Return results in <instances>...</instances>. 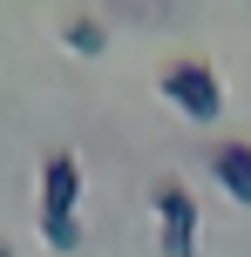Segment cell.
<instances>
[{"instance_id":"2","label":"cell","mask_w":251,"mask_h":257,"mask_svg":"<svg viewBox=\"0 0 251 257\" xmlns=\"http://www.w3.org/2000/svg\"><path fill=\"white\" fill-rule=\"evenodd\" d=\"M156 244H163V257H197V196L184 176L156 183Z\"/></svg>"},{"instance_id":"7","label":"cell","mask_w":251,"mask_h":257,"mask_svg":"<svg viewBox=\"0 0 251 257\" xmlns=\"http://www.w3.org/2000/svg\"><path fill=\"white\" fill-rule=\"evenodd\" d=\"M0 257H14V244H7V237H0Z\"/></svg>"},{"instance_id":"3","label":"cell","mask_w":251,"mask_h":257,"mask_svg":"<svg viewBox=\"0 0 251 257\" xmlns=\"http://www.w3.org/2000/svg\"><path fill=\"white\" fill-rule=\"evenodd\" d=\"M75 203H81V163L68 149H48V163H41V223L75 217Z\"/></svg>"},{"instance_id":"6","label":"cell","mask_w":251,"mask_h":257,"mask_svg":"<svg viewBox=\"0 0 251 257\" xmlns=\"http://www.w3.org/2000/svg\"><path fill=\"white\" fill-rule=\"evenodd\" d=\"M41 237H48L54 250H81V217H61V223H41Z\"/></svg>"},{"instance_id":"5","label":"cell","mask_w":251,"mask_h":257,"mask_svg":"<svg viewBox=\"0 0 251 257\" xmlns=\"http://www.w3.org/2000/svg\"><path fill=\"white\" fill-rule=\"evenodd\" d=\"M61 41H68L75 54H102V48H109V34H102V21H95V14H75Z\"/></svg>"},{"instance_id":"4","label":"cell","mask_w":251,"mask_h":257,"mask_svg":"<svg viewBox=\"0 0 251 257\" xmlns=\"http://www.w3.org/2000/svg\"><path fill=\"white\" fill-rule=\"evenodd\" d=\"M211 176L238 203H251V142H211Z\"/></svg>"},{"instance_id":"1","label":"cell","mask_w":251,"mask_h":257,"mask_svg":"<svg viewBox=\"0 0 251 257\" xmlns=\"http://www.w3.org/2000/svg\"><path fill=\"white\" fill-rule=\"evenodd\" d=\"M163 95H170V108H184L190 122H217L224 115V88H217L211 61H197V54H184V61L163 68Z\"/></svg>"}]
</instances>
